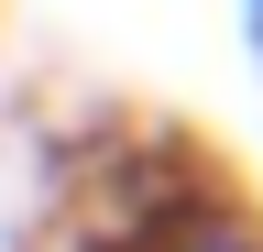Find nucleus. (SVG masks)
Returning a JSON list of instances; mask_svg holds the SVG:
<instances>
[{
    "label": "nucleus",
    "instance_id": "nucleus-1",
    "mask_svg": "<svg viewBox=\"0 0 263 252\" xmlns=\"http://www.w3.org/2000/svg\"><path fill=\"white\" fill-rule=\"evenodd\" d=\"M164 252H263V230H252V219H186Z\"/></svg>",
    "mask_w": 263,
    "mask_h": 252
},
{
    "label": "nucleus",
    "instance_id": "nucleus-2",
    "mask_svg": "<svg viewBox=\"0 0 263 252\" xmlns=\"http://www.w3.org/2000/svg\"><path fill=\"white\" fill-rule=\"evenodd\" d=\"M241 44H252V66H263V0H241Z\"/></svg>",
    "mask_w": 263,
    "mask_h": 252
}]
</instances>
